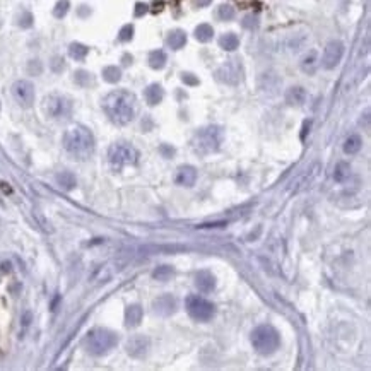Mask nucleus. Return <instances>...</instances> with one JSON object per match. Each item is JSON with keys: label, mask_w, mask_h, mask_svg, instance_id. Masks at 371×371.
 I'll return each instance as SVG.
<instances>
[{"label": "nucleus", "mask_w": 371, "mask_h": 371, "mask_svg": "<svg viewBox=\"0 0 371 371\" xmlns=\"http://www.w3.org/2000/svg\"><path fill=\"white\" fill-rule=\"evenodd\" d=\"M145 12H147V6L142 4V2H139L137 6H135V16L140 17V16H144Z\"/></svg>", "instance_id": "nucleus-37"}, {"label": "nucleus", "mask_w": 371, "mask_h": 371, "mask_svg": "<svg viewBox=\"0 0 371 371\" xmlns=\"http://www.w3.org/2000/svg\"><path fill=\"white\" fill-rule=\"evenodd\" d=\"M234 16H236V12H234V9L229 6V4H223V6L217 9V17L221 21H233Z\"/></svg>", "instance_id": "nucleus-30"}, {"label": "nucleus", "mask_w": 371, "mask_h": 371, "mask_svg": "<svg viewBox=\"0 0 371 371\" xmlns=\"http://www.w3.org/2000/svg\"><path fill=\"white\" fill-rule=\"evenodd\" d=\"M219 47L226 52H234L239 47V38L234 33H226L219 38Z\"/></svg>", "instance_id": "nucleus-22"}, {"label": "nucleus", "mask_w": 371, "mask_h": 371, "mask_svg": "<svg viewBox=\"0 0 371 371\" xmlns=\"http://www.w3.org/2000/svg\"><path fill=\"white\" fill-rule=\"evenodd\" d=\"M174 182L180 187H193L195 182H197V169L190 164H183L177 169V177H174Z\"/></svg>", "instance_id": "nucleus-14"}, {"label": "nucleus", "mask_w": 371, "mask_h": 371, "mask_svg": "<svg viewBox=\"0 0 371 371\" xmlns=\"http://www.w3.org/2000/svg\"><path fill=\"white\" fill-rule=\"evenodd\" d=\"M132 38H134V26L132 24H127V26H123L122 29H120V34H118L120 41H130Z\"/></svg>", "instance_id": "nucleus-33"}, {"label": "nucleus", "mask_w": 371, "mask_h": 371, "mask_svg": "<svg viewBox=\"0 0 371 371\" xmlns=\"http://www.w3.org/2000/svg\"><path fill=\"white\" fill-rule=\"evenodd\" d=\"M152 308L154 313L161 315V317H169V315L177 312V299L171 294H163L158 299H154Z\"/></svg>", "instance_id": "nucleus-13"}, {"label": "nucleus", "mask_w": 371, "mask_h": 371, "mask_svg": "<svg viewBox=\"0 0 371 371\" xmlns=\"http://www.w3.org/2000/svg\"><path fill=\"white\" fill-rule=\"evenodd\" d=\"M43 112L48 118L63 120L72 113V103L62 94H50L43 101Z\"/></svg>", "instance_id": "nucleus-8"}, {"label": "nucleus", "mask_w": 371, "mask_h": 371, "mask_svg": "<svg viewBox=\"0 0 371 371\" xmlns=\"http://www.w3.org/2000/svg\"><path fill=\"white\" fill-rule=\"evenodd\" d=\"M144 98H145V101H147V104H151V106H156V104H159V103L163 101L164 89L159 86V84H151V86L145 88Z\"/></svg>", "instance_id": "nucleus-17"}, {"label": "nucleus", "mask_w": 371, "mask_h": 371, "mask_svg": "<svg viewBox=\"0 0 371 371\" xmlns=\"http://www.w3.org/2000/svg\"><path fill=\"white\" fill-rule=\"evenodd\" d=\"M224 226H226V223L221 221V223H212V224H200V226H197V228L204 229V228H224Z\"/></svg>", "instance_id": "nucleus-38"}, {"label": "nucleus", "mask_w": 371, "mask_h": 371, "mask_svg": "<svg viewBox=\"0 0 371 371\" xmlns=\"http://www.w3.org/2000/svg\"><path fill=\"white\" fill-rule=\"evenodd\" d=\"M252 345L258 354L270 356L279 349L280 345V335L272 325H258L252 332Z\"/></svg>", "instance_id": "nucleus-5"}, {"label": "nucleus", "mask_w": 371, "mask_h": 371, "mask_svg": "<svg viewBox=\"0 0 371 371\" xmlns=\"http://www.w3.org/2000/svg\"><path fill=\"white\" fill-rule=\"evenodd\" d=\"M57 183L60 185V188H63L69 192V190H72L77 185V180L70 171H62L57 174Z\"/></svg>", "instance_id": "nucleus-25"}, {"label": "nucleus", "mask_w": 371, "mask_h": 371, "mask_svg": "<svg viewBox=\"0 0 371 371\" xmlns=\"http://www.w3.org/2000/svg\"><path fill=\"white\" fill-rule=\"evenodd\" d=\"M195 2H197V6L204 7V6H209V4L212 2V0H195Z\"/></svg>", "instance_id": "nucleus-40"}, {"label": "nucleus", "mask_w": 371, "mask_h": 371, "mask_svg": "<svg viewBox=\"0 0 371 371\" xmlns=\"http://www.w3.org/2000/svg\"><path fill=\"white\" fill-rule=\"evenodd\" d=\"M344 57V43L339 39H332L327 43V47L323 50L322 55V67L325 70H332L340 63V60Z\"/></svg>", "instance_id": "nucleus-10"}, {"label": "nucleus", "mask_w": 371, "mask_h": 371, "mask_svg": "<svg viewBox=\"0 0 371 371\" xmlns=\"http://www.w3.org/2000/svg\"><path fill=\"white\" fill-rule=\"evenodd\" d=\"M224 139V130L219 125H209V127L200 128L192 139V149L199 156H209L212 152H217Z\"/></svg>", "instance_id": "nucleus-3"}, {"label": "nucleus", "mask_w": 371, "mask_h": 371, "mask_svg": "<svg viewBox=\"0 0 371 371\" xmlns=\"http://www.w3.org/2000/svg\"><path fill=\"white\" fill-rule=\"evenodd\" d=\"M103 110L106 117L117 125H127L137 115V99L125 89L108 93L103 99Z\"/></svg>", "instance_id": "nucleus-1"}, {"label": "nucleus", "mask_w": 371, "mask_h": 371, "mask_svg": "<svg viewBox=\"0 0 371 371\" xmlns=\"http://www.w3.org/2000/svg\"><path fill=\"white\" fill-rule=\"evenodd\" d=\"M89 53V48L86 47V45H82V43H72L69 47V55L70 57H72L74 60H79V62H81V60H84L86 58V55Z\"/></svg>", "instance_id": "nucleus-26"}, {"label": "nucleus", "mask_w": 371, "mask_h": 371, "mask_svg": "<svg viewBox=\"0 0 371 371\" xmlns=\"http://www.w3.org/2000/svg\"><path fill=\"white\" fill-rule=\"evenodd\" d=\"M195 286H197V289L200 293H212L215 289V277L212 272H209V270H200L195 275Z\"/></svg>", "instance_id": "nucleus-15"}, {"label": "nucleus", "mask_w": 371, "mask_h": 371, "mask_svg": "<svg viewBox=\"0 0 371 371\" xmlns=\"http://www.w3.org/2000/svg\"><path fill=\"white\" fill-rule=\"evenodd\" d=\"M149 345H151V342L145 335H132L125 344V349H127V354L132 356V358H142V356L147 354Z\"/></svg>", "instance_id": "nucleus-12"}, {"label": "nucleus", "mask_w": 371, "mask_h": 371, "mask_svg": "<svg viewBox=\"0 0 371 371\" xmlns=\"http://www.w3.org/2000/svg\"><path fill=\"white\" fill-rule=\"evenodd\" d=\"M182 81H183L185 84H188V86H197V84H199V79H197V77H193L192 74H183V76H182Z\"/></svg>", "instance_id": "nucleus-35"}, {"label": "nucleus", "mask_w": 371, "mask_h": 371, "mask_svg": "<svg viewBox=\"0 0 371 371\" xmlns=\"http://www.w3.org/2000/svg\"><path fill=\"white\" fill-rule=\"evenodd\" d=\"M361 147H363V139H361L358 134L349 135V137L344 140V152L345 154H356V152H359Z\"/></svg>", "instance_id": "nucleus-21"}, {"label": "nucleus", "mask_w": 371, "mask_h": 371, "mask_svg": "<svg viewBox=\"0 0 371 371\" xmlns=\"http://www.w3.org/2000/svg\"><path fill=\"white\" fill-rule=\"evenodd\" d=\"M12 96L23 108H29L34 103V86L29 81H16L12 84Z\"/></svg>", "instance_id": "nucleus-11"}, {"label": "nucleus", "mask_w": 371, "mask_h": 371, "mask_svg": "<svg viewBox=\"0 0 371 371\" xmlns=\"http://www.w3.org/2000/svg\"><path fill=\"white\" fill-rule=\"evenodd\" d=\"M108 159L115 168L132 166V164H137L139 161V151L127 142H117L110 147Z\"/></svg>", "instance_id": "nucleus-6"}, {"label": "nucleus", "mask_w": 371, "mask_h": 371, "mask_svg": "<svg viewBox=\"0 0 371 371\" xmlns=\"http://www.w3.org/2000/svg\"><path fill=\"white\" fill-rule=\"evenodd\" d=\"M258 24H260L258 16H255V14H248V16H245L242 21V26L245 29H257Z\"/></svg>", "instance_id": "nucleus-32"}, {"label": "nucleus", "mask_w": 371, "mask_h": 371, "mask_svg": "<svg viewBox=\"0 0 371 371\" xmlns=\"http://www.w3.org/2000/svg\"><path fill=\"white\" fill-rule=\"evenodd\" d=\"M63 149L77 159H88L94 152V137L91 130L76 125L63 135Z\"/></svg>", "instance_id": "nucleus-2"}, {"label": "nucleus", "mask_w": 371, "mask_h": 371, "mask_svg": "<svg viewBox=\"0 0 371 371\" xmlns=\"http://www.w3.org/2000/svg\"><path fill=\"white\" fill-rule=\"evenodd\" d=\"M185 308H187L190 317L193 320H197V322H209V320H212L215 315L214 304L197 294H190L188 298L185 299Z\"/></svg>", "instance_id": "nucleus-7"}, {"label": "nucleus", "mask_w": 371, "mask_h": 371, "mask_svg": "<svg viewBox=\"0 0 371 371\" xmlns=\"http://www.w3.org/2000/svg\"><path fill=\"white\" fill-rule=\"evenodd\" d=\"M301 70L304 74H315V70L318 67V53L315 50H310V52L301 58Z\"/></svg>", "instance_id": "nucleus-20"}, {"label": "nucleus", "mask_w": 371, "mask_h": 371, "mask_svg": "<svg viewBox=\"0 0 371 371\" xmlns=\"http://www.w3.org/2000/svg\"><path fill=\"white\" fill-rule=\"evenodd\" d=\"M166 62H168V57L163 50H154V52L149 53V65L154 70H161L166 65Z\"/></svg>", "instance_id": "nucleus-23"}, {"label": "nucleus", "mask_w": 371, "mask_h": 371, "mask_svg": "<svg viewBox=\"0 0 371 371\" xmlns=\"http://www.w3.org/2000/svg\"><path fill=\"white\" fill-rule=\"evenodd\" d=\"M69 9H70V2H69V0H58L57 6H55V9H53V16L58 17V19H62V17L67 16Z\"/></svg>", "instance_id": "nucleus-31"}, {"label": "nucleus", "mask_w": 371, "mask_h": 371, "mask_svg": "<svg viewBox=\"0 0 371 371\" xmlns=\"http://www.w3.org/2000/svg\"><path fill=\"white\" fill-rule=\"evenodd\" d=\"M91 81H93L91 74L84 72V70H79V72H76V82L81 84V86H88V84H91Z\"/></svg>", "instance_id": "nucleus-34"}, {"label": "nucleus", "mask_w": 371, "mask_h": 371, "mask_svg": "<svg viewBox=\"0 0 371 371\" xmlns=\"http://www.w3.org/2000/svg\"><path fill=\"white\" fill-rule=\"evenodd\" d=\"M19 24H21L23 28H29L33 24V16H31V14H28V12L23 14V17L19 19Z\"/></svg>", "instance_id": "nucleus-36"}, {"label": "nucleus", "mask_w": 371, "mask_h": 371, "mask_svg": "<svg viewBox=\"0 0 371 371\" xmlns=\"http://www.w3.org/2000/svg\"><path fill=\"white\" fill-rule=\"evenodd\" d=\"M185 43H187V33L182 31V29H173V31L166 36V45L171 50L183 48Z\"/></svg>", "instance_id": "nucleus-19"}, {"label": "nucleus", "mask_w": 371, "mask_h": 371, "mask_svg": "<svg viewBox=\"0 0 371 371\" xmlns=\"http://www.w3.org/2000/svg\"><path fill=\"white\" fill-rule=\"evenodd\" d=\"M351 178V166H349V163H345V161H340L337 163V166H335L334 169V180L337 183H344V182H347V180Z\"/></svg>", "instance_id": "nucleus-24"}, {"label": "nucleus", "mask_w": 371, "mask_h": 371, "mask_svg": "<svg viewBox=\"0 0 371 371\" xmlns=\"http://www.w3.org/2000/svg\"><path fill=\"white\" fill-rule=\"evenodd\" d=\"M308 94H307V89L301 88V86H293L288 89V93H286V103L289 104V106H301L307 101Z\"/></svg>", "instance_id": "nucleus-16"}, {"label": "nucleus", "mask_w": 371, "mask_h": 371, "mask_svg": "<svg viewBox=\"0 0 371 371\" xmlns=\"http://www.w3.org/2000/svg\"><path fill=\"white\" fill-rule=\"evenodd\" d=\"M215 79L223 84H229V86H236L243 79V67L239 60H228L215 70Z\"/></svg>", "instance_id": "nucleus-9"}, {"label": "nucleus", "mask_w": 371, "mask_h": 371, "mask_svg": "<svg viewBox=\"0 0 371 371\" xmlns=\"http://www.w3.org/2000/svg\"><path fill=\"white\" fill-rule=\"evenodd\" d=\"M174 275V269L171 265H159V267L152 272V277L156 280H161V282H166Z\"/></svg>", "instance_id": "nucleus-28"}, {"label": "nucleus", "mask_w": 371, "mask_h": 371, "mask_svg": "<svg viewBox=\"0 0 371 371\" xmlns=\"http://www.w3.org/2000/svg\"><path fill=\"white\" fill-rule=\"evenodd\" d=\"M103 79L110 84L118 82L120 79H122V70L118 67H115V65H110V67L103 69Z\"/></svg>", "instance_id": "nucleus-29"}, {"label": "nucleus", "mask_w": 371, "mask_h": 371, "mask_svg": "<svg viewBox=\"0 0 371 371\" xmlns=\"http://www.w3.org/2000/svg\"><path fill=\"white\" fill-rule=\"evenodd\" d=\"M142 317H144V312L142 308L139 307V304H130L125 310V325L127 327H137L142 322Z\"/></svg>", "instance_id": "nucleus-18"}, {"label": "nucleus", "mask_w": 371, "mask_h": 371, "mask_svg": "<svg viewBox=\"0 0 371 371\" xmlns=\"http://www.w3.org/2000/svg\"><path fill=\"white\" fill-rule=\"evenodd\" d=\"M212 36H214V29H212V26H209V24H200V26H197V29H195V38H197L200 43L210 41Z\"/></svg>", "instance_id": "nucleus-27"}, {"label": "nucleus", "mask_w": 371, "mask_h": 371, "mask_svg": "<svg viewBox=\"0 0 371 371\" xmlns=\"http://www.w3.org/2000/svg\"><path fill=\"white\" fill-rule=\"evenodd\" d=\"M118 344V335L108 329H93L89 330L88 335L84 337V347L89 354L93 356H103L108 354L113 347Z\"/></svg>", "instance_id": "nucleus-4"}, {"label": "nucleus", "mask_w": 371, "mask_h": 371, "mask_svg": "<svg viewBox=\"0 0 371 371\" xmlns=\"http://www.w3.org/2000/svg\"><path fill=\"white\" fill-rule=\"evenodd\" d=\"M29 323H31V313L26 312V313H24V318H23V325H24V327H28Z\"/></svg>", "instance_id": "nucleus-39"}]
</instances>
